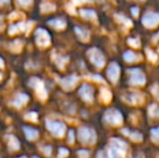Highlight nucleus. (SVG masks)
<instances>
[{
  "label": "nucleus",
  "mask_w": 159,
  "mask_h": 158,
  "mask_svg": "<svg viewBox=\"0 0 159 158\" xmlns=\"http://www.w3.org/2000/svg\"><path fill=\"white\" fill-rule=\"evenodd\" d=\"M128 145L120 139H111L108 146V155L111 158H125Z\"/></svg>",
  "instance_id": "1"
},
{
  "label": "nucleus",
  "mask_w": 159,
  "mask_h": 158,
  "mask_svg": "<svg viewBox=\"0 0 159 158\" xmlns=\"http://www.w3.org/2000/svg\"><path fill=\"white\" fill-rule=\"evenodd\" d=\"M78 139L84 144H94L96 141L95 131L88 127H81L78 131Z\"/></svg>",
  "instance_id": "2"
},
{
  "label": "nucleus",
  "mask_w": 159,
  "mask_h": 158,
  "mask_svg": "<svg viewBox=\"0 0 159 158\" xmlns=\"http://www.w3.org/2000/svg\"><path fill=\"white\" fill-rule=\"evenodd\" d=\"M46 124H47V128H48V130L50 131L54 137L61 138L64 135L65 130H66V126H65L63 122L57 121V120L47 119Z\"/></svg>",
  "instance_id": "3"
},
{
  "label": "nucleus",
  "mask_w": 159,
  "mask_h": 158,
  "mask_svg": "<svg viewBox=\"0 0 159 158\" xmlns=\"http://www.w3.org/2000/svg\"><path fill=\"white\" fill-rule=\"evenodd\" d=\"M104 119L106 122H108L111 126H119L122 124L124 118H122V115L119 111L114 110V108H109L105 112L104 114Z\"/></svg>",
  "instance_id": "4"
},
{
  "label": "nucleus",
  "mask_w": 159,
  "mask_h": 158,
  "mask_svg": "<svg viewBox=\"0 0 159 158\" xmlns=\"http://www.w3.org/2000/svg\"><path fill=\"white\" fill-rule=\"evenodd\" d=\"M88 54H89L90 61L94 64L96 67H103V66H104V64H105L104 55H103V53L101 52L98 49H96V48L90 49V50L88 51Z\"/></svg>",
  "instance_id": "5"
},
{
  "label": "nucleus",
  "mask_w": 159,
  "mask_h": 158,
  "mask_svg": "<svg viewBox=\"0 0 159 158\" xmlns=\"http://www.w3.org/2000/svg\"><path fill=\"white\" fill-rule=\"evenodd\" d=\"M128 72L131 74L130 77V84H136V86H142L145 84V76L142 73V70L139 68H132V70H128Z\"/></svg>",
  "instance_id": "6"
},
{
  "label": "nucleus",
  "mask_w": 159,
  "mask_h": 158,
  "mask_svg": "<svg viewBox=\"0 0 159 158\" xmlns=\"http://www.w3.org/2000/svg\"><path fill=\"white\" fill-rule=\"evenodd\" d=\"M142 23L146 27H155L159 24V14L156 12H148L142 17Z\"/></svg>",
  "instance_id": "7"
},
{
  "label": "nucleus",
  "mask_w": 159,
  "mask_h": 158,
  "mask_svg": "<svg viewBox=\"0 0 159 158\" xmlns=\"http://www.w3.org/2000/svg\"><path fill=\"white\" fill-rule=\"evenodd\" d=\"M30 86L34 88L36 90V93L38 94V97L40 99L44 100L47 97V91H46V88H44L43 84L41 82V80H39L38 78H32L30 81Z\"/></svg>",
  "instance_id": "8"
},
{
  "label": "nucleus",
  "mask_w": 159,
  "mask_h": 158,
  "mask_svg": "<svg viewBox=\"0 0 159 158\" xmlns=\"http://www.w3.org/2000/svg\"><path fill=\"white\" fill-rule=\"evenodd\" d=\"M35 38L36 41L39 46L41 47H47L50 43V35L48 34V32L44 29H37L35 33Z\"/></svg>",
  "instance_id": "9"
},
{
  "label": "nucleus",
  "mask_w": 159,
  "mask_h": 158,
  "mask_svg": "<svg viewBox=\"0 0 159 158\" xmlns=\"http://www.w3.org/2000/svg\"><path fill=\"white\" fill-rule=\"evenodd\" d=\"M93 88L90 84H84L79 90V95L82 97V100L86 102H92L93 101Z\"/></svg>",
  "instance_id": "10"
},
{
  "label": "nucleus",
  "mask_w": 159,
  "mask_h": 158,
  "mask_svg": "<svg viewBox=\"0 0 159 158\" xmlns=\"http://www.w3.org/2000/svg\"><path fill=\"white\" fill-rule=\"evenodd\" d=\"M122 100L126 101L127 103L131 104V105H138V104L143 103V97L140 94V93H136V92L124 94L122 95Z\"/></svg>",
  "instance_id": "11"
},
{
  "label": "nucleus",
  "mask_w": 159,
  "mask_h": 158,
  "mask_svg": "<svg viewBox=\"0 0 159 158\" xmlns=\"http://www.w3.org/2000/svg\"><path fill=\"white\" fill-rule=\"evenodd\" d=\"M120 75V68L118 66L117 63H111L107 68V77L109 78V80L113 82H116L119 78Z\"/></svg>",
  "instance_id": "12"
},
{
  "label": "nucleus",
  "mask_w": 159,
  "mask_h": 158,
  "mask_svg": "<svg viewBox=\"0 0 159 158\" xmlns=\"http://www.w3.org/2000/svg\"><path fill=\"white\" fill-rule=\"evenodd\" d=\"M77 81H78V78L74 75L71 76H68V77H65V78L61 79V84L62 87L65 89V90H71V89L75 88V86L77 84Z\"/></svg>",
  "instance_id": "13"
},
{
  "label": "nucleus",
  "mask_w": 159,
  "mask_h": 158,
  "mask_svg": "<svg viewBox=\"0 0 159 158\" xmlns=\"http://www.w3.org/2000/svg\"><path fill=\"white\" fill-rule=\"evenodd\" d=\"M28 101V95L27 94H24V93H19L16 97H14L12 102V105L15 106V107H21L23 106L24 104H26Z\"/></svg>",
  "instance_id": "14"
},
{
  "label": "nucleus",
  "mask_w": 159,
  "mask_h": 158,
  "mask_svg": "<svg viewBox=\"0 0 159 158\" xmlns=\"http://www.w3.org/2000/svg\"><path fill=\"white\" fill-rule=\"evenodd\" d=\"M121 132L124 133V134H126L127 137H129L131 140L135 141V142L142 141V139H143L142 134H141L140 132H136V131H129L128 129H122Z\"/></svg>",
  "instance_id": "15"
},
{
  "label": "nucleus",
  "mask_w": 159,
  "mask_h": 158,
  "mask_svg": "<svg viewBox=\"0 0 159 158\" xmlns=\"http://www.w3.org/2000/svg\"><path fill=\"white\" fill-rule=\"evenodd\" d=\"M23 130L28 140H36L39 137V133H38V131L36 129L30 128V127H23Z\"/></svg>",
  "instance_id": "16"
},
{
  "label": "nucleus",
  "mask_w": 159,
  "mask_h": 158,
  "mask_svg": "<svg viewBox=\"0 0 159 158\" xmlns=\"http://www.w3.org/2000/svg\"><path fill=\"white\" fill-rule=\"evenodd\" d=\"M7 139H8V146L11 151H15L20 147L19 141H17V139H15L13 135H11V134L7 135Z\"/></svg>",
  "instance_id": "17"
},
{
  "label": "nucleus",
  "mask_w": 159,
  "mask_h": 158,
  "mask_svg": "<svg viewBox=\"0 0 159 158\" xmlns=\"http://www.w3.org/2000/svg\"><path fill=\"white\" fill-rule=\"evenodd\" d=\"M75 32H76V34L78 35V37L81 40H84V41H87V40L89 39L90 34H89L88 30L84 29V28H81V27H75Z\"/></svg>",
  "instance_id": "18"
},
{
  "label": "nucleus",
  "mask_w": 159,
  "mask_h": 158,
  "mask_svg": "<svg viewBox=\"0 0 159 158\" xmlns=\"http://www.w3.org/2000/svg\"><path fill=\"white\" fill-rule=\"evenodd\" d=\"M49 24H50L52 27L54 28H57V29H61V28H64L66 23H65L64 20L62 19H54V20H51L49 21Z\"/></svg>",
  "instance_id": "19"
},
{
  "label": "nucleus",
  "mask_w": 159,
  "mask_h": 158,
  "mask_svg": "<svg viewBox=\"0 0 159 158\" xmlns=\"http://www.w3.org/2000/svg\"><path fill=\"white\" fill-rule=\"evenodd\" d=\"M124 59L129 63H132V62H136L140 57H139V55L136 53L132 52V51H127L124 54Z\"/></svg>",
  "instance_id": "20"
},
{
  "label": "nucleus",
  "mask_w": 159,
  "mask_h": 158,
  "mask_svg": "<svg viewBox=\"0 0 159 158\" xmlns=\"http://www.w3.org/2000/svg\"><path fill=\"white\" fill-rule=\"evenodd\" d=\"M80 15L84 19H93L95 16V12L92 9H81L79 11Z\"/></svg>",
  "instance_id": "21"
},
{
  "label": "nucleus",
  "mask_w": 159,
  "mask_h": 158,
  "mask_svg": "<svg viewBox=\"0 0 159 158\" xmlns=\"http://www.w3.org/2000/svg\"><path fill=\"white\" fill-rule=\"evenodd\" d=\"M101 99L104 103H108L111 102V93L109 90L107 89H102L101 90Z\"/></svg>",
  "instance_id": "22"
},
{
  "label": "nucleus",
  "mask_w": 159,
  "mask_h": 158,
  "mask_svg": "<svg viewBox=\"0 0 159 158\" xmlns=\"http://www.w3.org/2000/svg\"><path fill=\"white\" fill-rule=\"evenodd\" d=\"M54 60H55V62H57V66H59L60 68H64L65 63L68 61V57L62 56V55H57V56H54Z\"/></svg>",
  "instance_id": "23"
},
{
  "label": "nucleus",
  "mask_w": 159,
  "mask_h": 158,
  "mask_svg": "<svg viewBox=\"0 0 159 158\" xmlns=\"http://www.w3.org/2000/svg\"><path fill=\"white\" fill-rule=\"evenodd\" d=\"M148 113L152 117H159V106L156 105V104L151 105L148 108Z\"/></svg>",
  "instance_id": "24"
},
{
  "label": "nucleus",
  "mask_w": 159,
  "mask_h": 158,
  "mask_svg": "<svg viewBox=\"0 0 159 158\" xmlns=\"http://www.w3.org/2000/svg\"><path fill=\"white\" fill-rule=\"evenodd\" d=\"M151 132H152V139H153V141L159 143V127L158 128L152 129Z\"/></svg>",
  "instance_id": "25"
},
{
  "label": "nucleus",
  "mask_w": 159,
  "mask_h": 158,
  "mask_svg": "<svg viewBox=\"0 0 159 158\" xmlns=\"http://www.w3.org/2000/svg\"><path fill=\"white\" fill-rule=\"evenodd\" d=\"M25 119L30 120V121H37V113H35V112L28 113L25 116Z\"/></svg>",
  "instance_id": "26"
},
{
  "label": "nucleus",
  "mask_w": 159,
  "mask_h": 158,
  "mask_svg": "<svg viewBox=\"0 0 159 158\" xmlns=\"http://www.w3.org/2000/svg\"><path fill=\"white\" fill-rule=\"evenodd\" d=\"M146 53H147V56H148V59L151 60V61L155 62L156 60H157V56H156V54L153 52V51H151V50H146Z\"/></svg>",
  "instance_id": "27"
},
{
  "label": "nucleus",
  "mask_w": 159,
  "mask_h": 158,
  "mask_svg": "<svg viewBox=\"0 0 159 158\" xmlns=\"http://www.w3.org/2000/svg\"><path fill=\"white\" fill-rule=\"evenodd\" d=\"M68 155V151L66 148H60L59 150V158H64Z\"/></svg>",
  "instance_id": "28"
},
{
  "label": "nucleus",
  "mask_w": 159,
  "mask_h": 158,
  "mask_svg": "<svg viewBox=\"0 0 159 158\" xmlns=\"http://www.w3.org/2000/svg\"><path fill=\"white\" fill-rule=\"evenodd\" d=\"M96 158H111L108 155V153H106L105 151H100L96 155Z\"/></svg>",
  "instance_id": "29"
},
{
  "label": "nucleus",
  "mask_w": 159,
  "mask_h": 158,
  "mask_svg": "<svg viewBox=\"0 0 159 158\" xmlns=\"http://www.w3.org/2000/svg\"><path fill=\"white\" fill-rule=\"evenodd\" d=\"M129 44H131L132 47H135V48H138L139 46H140V41H139V39H129Z\"/></svg>",
  "instance_id": "30"
},
{
  "label": "nucleus",
  "mask_w": 159,
  "mask_h": 158,
  "mask_svg": "<svg viewBox=\"0 0 159 158\" xmlns=\"http://www.w3.org/2000/svg\"><path fill=\"white\" fill-rule=\"evenodd\" d=\"M78 155H79L80 158H88L89 157V153L88 151H84V150H81L78 152Z\"/></svg>",
  "instance_id": "31"
},
{
  "label": "nucleus",
  "mask_w": 159,
  "mask_h": 158,
  "mask_svg": "<svg viewBox=\"0 0 159 158\" xmlns=\"http://www.w3.org/2000/svg\"><path fill=\"white\" fill-rule=\"evenodd\" d=\"M42 152L44 153L46 156H50L51 155V147L50 146H44V147H42Z\"/></svg>",
  "instance_id": "32"
},
{
  "label": "nucleus",
  "mask_w": 159,
  "mask_h": 158,
  "mask_svg": "<svg viewBox=\"0 0 159 158\" xmlns=\"http://www.w3.org/2000/svg\"><path fill=\"white\" fill-rule=\"evenodd\" d=\"M21 6H28L33 2V0H16Z\"/></svg>",
  "instance_id": "33"
},
{
  "label": "nucleus",
  "mask_w": 159,
  "mask_h": 158,
  "mask_svg": "<svg viewBox=\"0 0 159 158\" xmlns=\"http://www.w3.org/2000/svg\"><path fill=\"white\" fill-rule=\"evenodd\" d=\"M74 140H75V135H74V131L70 130L68 133V142L69 143H74Z\"/></svg>",
  "instance_id": "34"
},
{
  "label": "nucleus",
  "mask_w": 159,
  "mask_h": 158,
  "mask_svg": "<svg viewBox=\"0 0 159 158\" xmlns=\"http://www.w3.org/2000/svg\"><path fill=\"white\" fill-rule=\"evenodd\" d=\"M152 91H153V93L155 94V97L159 99V88H158V87L157 86H154L153 88H152Z\"/></svg>",
  "instance_id": "35"
},
{
  "label": "nucleus",
  "mask_w": 159,
  "mask_h": 158,
  "mask_svg": "<svg viewBox=\"0 0 159 158\" xmlns=\"http://www.w3.org/2000/svg\"><path fill=\"white\" fill-rule=\"evenodd\" d=\"M131 12L133 13L134 16H138V12H139V9L136 8V7H134V8L131 9Z\"/></svg>",
  "instance_id": "36"
},
{
  "label": "nucleus",
  "mask_w": 159,
  "mask_h": 158,
  "mask_svg": "<svg viewBox=\"0 0 159 158\" xmlns=\"http://www.w3.org/2000/svg\"><path fill=\"white\" fill-rule=\"evenodd\" d=\"M0 67H3V60L0 57Z\"/></svg>",
  "instance_id": "37"
},
{
  "label": "nucleus",
  "mask_w": 159,
  "mask_h": 158,
  "mask_svg": "<svg viewBox=\"0 0 159 158\" xmlns=\"http://www.w3.org/2000/svg\"><path fill=\"white\" fill-rule=\"evenodd\" d=\"M9 0H0V4H2V3H6V2H8Z\"/></svg>",
  "instance_id": "38"
},
{
  "label": "nucleus",
  "mask_w": 159,
  "mask_h": 158,
  "mask_svg": "<svg viewBox=\"0 0 159 158\" xmlns=\"http://www.w3.org/2000/svg\"><path fill=\"white\" fill-rule=\"evenodd\" d=\"M135 158H144V156H143L142 154H140V155H138V156H136Z\"/></svg>",
  "instance_id": "39"
},
{
  "label": "nucleus",
  "mask_w": 159,
  "mask_h": 158,
  "mask_svg": "<svg viewBox=\"0 0 159 158\" xmlns=\"http://www.w3.org/2000/svg\"><path fill=\"white\" fill-rule=\"evenodd\" d=\"M33 158H39V157H37V156H35V157H33Z\"/></svg>",
  "instance_id": "40"
},
{
  "label": "nucleus",
  "mask_w": 159,
  "mask_h": 158,
  "mask_svg": "<svg viewBox=\"0 0 159 158\" xmlns=\"http://www.w3.org/2000/svg\"><path fill=\"white\" fill-rule=\"evenodd\" d=\"M1 77H2V76H1V74H0V79H1Z\"/></svg>",
  "instance_id": "41"
},
{
  "label": "nucleus",
  "mask_w": 159,
  "mask_h": 158,
  "mask_svg": "<svg viewBox=\"0 0 159 158\" xmlns=\"http://www.w3.org/2000/svg\"><path fill=\"white\" fill-rule=\"evenodd\" d=\"M20 158H26V157H20Z\"/></svg>",
  "instance_id": "42"
}]
</instances>
